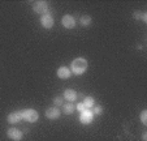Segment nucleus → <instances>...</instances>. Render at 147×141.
<instances>
[{
  "label": "nucleus",
  "mask_w": 147,
  "mask_h": 141,
  "mask_svg": "<svg viewBox=\"0 0 147 141\" xmlns=\"http://www.w3.org/2000/svg\"><path fill=\"white\" fill-rule=\"evenodd\" d=\"M22 119V116H21V112H11L8 115V118H7V122L9 123V124H17V123L20 122V120Z\"/></svg>",
  "instance_id": "obj_10"
},
{
  "label": "nucleus",
  "mask_w": 147,
  "mask_h": 141,
  "mask_svg": "<svg viewBox=\"0 0 147 141\" xmlns=\"http://www.w3.org/2000/svg\"><path fill=\"white\" fill-rule=\"evenodd\" d=\"M61 115V111L59 110L57 107H48L47 110H46V116H47L48 119L51 120H55V119H59Z\"/></svg>",
  "instance_id": "obj_8"
},
{
  "label": "nucleus",
  "mask_w": 147,
  "mask_h": 141,
  "mask_svg": "<svg viewBox=\"0 0 147 141\" xmlns=\"http://www.w3.org/2000/svg\"><path fill=\"white\" fill-rule=\"evenodd\" d=\"M76 110L74 105H73L72 102L67 103V105H64V107H63V111H64V114H67V115H70V114H73Z\"/></svg>",
  "instance_id": "obj_12"
},
{
  "label": "nucleus",
  "mask_w": 147,
  "mask_h": 141,
  "mask_svg": "<svg viewBox=\"0 0 147 141\" xmlns=\"http://www.w3.org/2000/svg\"><path fill=\"white\" fill-rule=\"evenodd\" d=\"M80 22H81V25H82V26H89L90 24L92 22V20H91V17H90V16H87V14H83V16H81Z\"/></svg>",
  "instance_id": "obj_13"
},
{
  "label": "nucleus",
  "mask_w": 147,
  "mask_h": 141,
  "mask_svg": "<svg viewBox=\"0 0 147 141\" xmlns=\"http://www.w3.org/2000/svg\"><path fill=\"white\" fill-rule=\"evenodd\" d=\"M40 24H42V26H43V28L51 29L53 26V17H52V14H51L50 12H47L46 14L40 16Z\"/></svg>",
  "instance_id": "obj_4"
},
{
  "label": "nucleus",
  "mask_w": 147,
  "mask_h": 141,
  "mask_svg": "<svg viewBox=\"0 0 147 141\" xmlns=\"http://www.w3.org/2000/svg\"><path fill=\"white\" fill-rule=\"evenodd\" d=\"M142 138H143V141H146V140H147V135H146V133H143V136H142Z\"/></svg>",
  "instance_id": "obj_21"
},
{
  "label": "nucleus",
  "mask_w": 147,
  "mask_h": 141,
  "mask_svg": "<svg viewBox=\"0 0 147 141\" xmlns=\"http://www.w3.org/2000/svg\"><path fill=\"white\" fill-rule=\"evenodd\" d=\"M141 20H142V21H143V22H147V13H142Z\"/></svg>",
  "instance_id": "obj_20"
},
{
  "label": "nucleus",
  "mask_w": 147,
  "mask_h": 141,
  "mask_svg": "<svg viewBox=\"0 0 147 141\" xmlns=\"http://www.w3.org/2000/svg\"><path fill=\"white\" fill-rule=\"evenodd\" d=\"M83 105H85V107L86 108H92L94 107V103H95V101H94V98L92 97H85L83 98Z\"/></svg>",
  "instance_id": "obj_14"
},
{
  "label": "nucleus",
  "mask_w": 147,
  "mask_h": 141,
  "mask_svg": "<svg viewBox=\"0 0 147 141\" xmlns=\"http://www.w3.org/2000/svg\"><path fill=\"white\" fill-rule=\"evenodd\" d=\"M76 110H78L80 112H83V111L86 110V107H85V105H83V103L81 102V103H78V105L76 106Z\"/></svg>",
  "instance_id": "obj_18"
},
{
  "label": "nucleus",
  "mask_w": 147,
  "mask_h": 141,
  "mask_svg": "<svg viewBox=\"0 0 147 141\" xmlns=\"http://www.w3.org/2000/svg\"><path fill=\"white\" fill-rule=\"evenodd\" d=\"M94 120V114L89 110H85L83 112H81V116H80V122L82 124H90V123Z\"/></svg>",
  "instance_id": "obj_6"
},
{
  "label": "nucleus",
  "mask_w": 147,
  "mask_h": 141,
  "mask_svg": "<svg viewBox=\"0 0 147 141\" xmlns=\"http://www.w3.org/2000/svg\"><path fill=\"white\" fill-rule=\"evenodd\" d=\"M141 122L143 125L147 124V110H143L141 112Z\"/></svg>",
  "instance_id": "obj_15"
},
{
  "label": "nucleus",
  "mask_w": 147,
  "mask_h": 141,
  "mask_svg": "<svg viewBox=\"0 0 147 141\" xmlns=\"http://www.w3.org/2000/svg\"><path fill=\"white\" fill-rule=\"evenodd\" d=\"M70 75H72V72H70V69L68 68V67L63 65L57 69V77L61 78V80H67V78H69Z\"/></svg>",
  "instance_id": "obj_9"
},
{
  "label": "nucleus",
  "mask_w": 147,
  "mask_h": 141,
  "mask_svg": "<svg viewBox=\"0 0 147 141\" xmlns=\"http://www.w3.org/2000/svg\"><path fill=\"white\" fill-rule=\"evenodd\" d=\"M78 97V94L76 93L74 90H72V89H67V90L64 91V98L67 101H69V102H73V101H76Z\"/></svg>",
  "instance_id": "obj_11"
},
{
  "label": "nucleus",
  "mask_w": 147,
  "mask_h": 141,
  "mask_svg": "<svg viewBox=\"0 0 147 141\" xmlns=\"http://www.w3.org/2000/svg\"><path fill=\"white\" fill-rule=\"evenodd\" d=\"M61 24H63V26H64L65 29H74L76 28V20L73 16H70V14H65L64 17H63V20H61Z\"/></svg>",
  "instance_id": "obj_5"
},
{
  "label": "nucleus",
  "mask_w": 147,
  "mask_h": 141,
  "mask_svg": "<svg viewBox=\"0 0 147 141\" xmlns=\"http://www.w3.org/2000/svg\"><path fill=\"white\" fill-rule=\"evenodd\" d=\"M91 112L94 114V115H100V114L103 112V108L100 107V106H95V107H94V110H92Z\"/></svg>",
  "instance_id": "obj_17"
},
{
  "label": "nucleus",
  "mask_w": 147,
  "mask_h": 141,
  "mask_svg": "<svg viewBox=\"0 0 147 141\" xmlns=\"http://www.w3.org/2000/svg\"><path fill=\"white\" fill-rule=\"evenodd\" d=\"M33 9L35 13H39V14H46L48 12V3L47 1H43V0H38L35 3L33 4Z\"/></svg>",
  "instance_id": "obj_3"
},
{
  "label": "nucleus",
  "mask_w": 147,
  "mask_h": 141,
  "mask_svg": "<svg viewBox=\"0 0 147 141\" xmlns=\"http://www.w3.org/2000/svg\"><path fill=\"white\" fill-rule=\"evenodd\" d=\"M87 71V60L83 58H77L70 64V72L74 75H82Z\"/></svg>",
  "instance_id": "obj_1"
},
{
  "label": "nucleus",
  "mask_w": 147,
  "mask_h": 141,
  "mask_svg": "<svg viewBox=\"0 0 147 141\" xmlns=\"http://www.w3.org/2000/svg\"><path fill=\"white\" fill-rule=\"evenodd\" d=\"M141 17H142V13H141V12H136V13H134V18L138 20V18H141Z\"/></svg>",
  "instance_id": "obj_19"
},
{
  "label": "nucleus",
  "mask_w": 147,
  "mask_h": 141,
  "mask_svg": "<svg viewBox=\"0 0 147 141\" xmlns=\"http://www.w3.org/2000/svg\"><path fill=\"white\" fill-rule=\"evenodd\" d=\"M20 112H21V116H22L24 120L30 123H35L39 118V114L35 110H33V108H25V110L20 111Z\"/></svg>",
  "instance_id": "obj_2"
},
{
  "label": "nucleus",
  "mask_w": 147,
  "mask_h": 141,
  "mask_svg": "<svg viewBox=\"0 0 147 141\" xmlns=\"http://www.w3.org/2000/svg\"><path fill=\"white\" fill-rule=\"evenodd\" d=\"M53 103H55L56 107H57V106H63L64 105V98L63 97H56L55 99H53Z\"/></svg>",
  "instance_id": "obj_16"
},
{
  "label": "nucleus",
  "mask_w": 147,
  "mask_h": 141,
  "mask_svg": "<svg viewBox=\"0 0 147 141\" xmlns=\"http://www.w3.org/2000/svg\"><path fill=\"white\" fill-rule=\"evenodd\" d=\"M7 136H8V138H11V140H13V141H20L22 138V132L20 129H17V128L11 127L7 131Z\"/></svg>",
  "instance_id": "obj_7"
}]
</instances>
